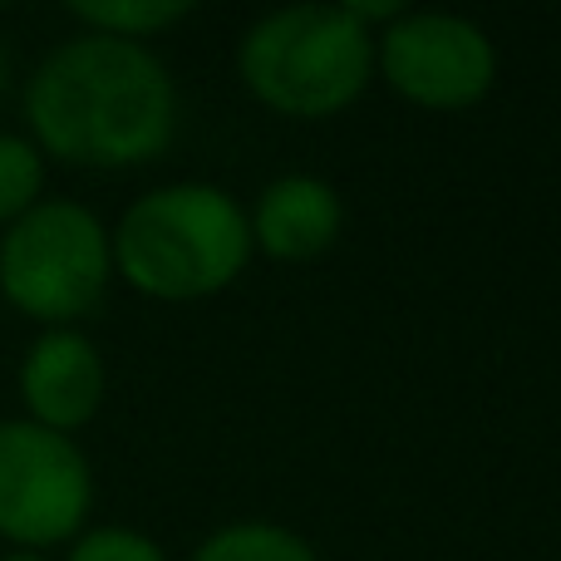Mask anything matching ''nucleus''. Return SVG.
I'll return each mask as SVG.
<instances>
[{
  "label": "nucleus",
  "mask_w": 561,
  "mask_h": 561,
  "mask_svg": "<svg viewBox=\"0 0 561 561\" xmlns=\"http://www.w3.org/2000/svg\"><path fill=\"white\" fill-rule=\"evenodd\" d=\"M0 89H5V55H0Z\"/></svg>",
  "instance_id": "nucleus-14"
},
{
  "label": "nucleus",
  "mask_w": 561,
  "mask_h": 561,
  "mask_svg": "<svg viewBox=\"0 0 561 561\" xmlns=\"http://www.w3.org/2000/svg\"><path fill=\"white\" fill-rule=\"evenodd\" d=\"M69 561H168V557L158 552V542H148L144 533H128V527H99V533L79 537Z\"/></svg>",
  "instance_id": "nucleus-12"
},
{
  "label": "nucleus",
  "mask_w": 561,
  "mask_h": 561,
  "mask_svg": "<svg viewBox=\"0 0 561 561\" xmlns=\"http://www.w3.org/2000/svg\"><path fill=\"white\" fill-rule=\"evenodd\" d=\"M94 503L89 458L69 434L30 419L0 424V537L20 552H39L75 537Z\"/></svg>",
  "instance_id": "nucleus-5"
},
{
  "label": "nucleus",
  "mask_w": 561,
  "mask_h": 561,
  "mask_svg": "<svg viewBox=\"0 0 561 561\" xmlns=\"http://www.w3.org/2000/svg\"><path fill=\"white\" fill-rule=\"evenodd\" d=\"M379 69L404 99L424 108H468L493 89V39L463 15L414 10L379 35Z\"/></svg>",
  "instance_id": "nucleus-6"
},
{
  "label": "nucleus",
  "mask_w": 561,
  "mask_h": 561,
  "mask_svg": "<svg viewBox=\"0 0 561 561\" xmlns=\"http://www.w3.org/2000/svg\"><path fill=\"white\" fill-rule=\"evenodd\" d=\"M45 187V158L30 138L0 134V227L20 222L30 207L39 203Z\"/></svg>",
  "instance_id": "nucleus-11"
},
{
  "label": "nucleus",
  "mask_w": 561,
  "mask_h": 561,
  "mask_svg": "<svg viewBox=\"0 0 561 561\" xmlns=\"http://www.w3.org/2000/svg\"><path fill=\"white\" fill-rule=\"evenodd\" d=\"M193 561H316V552L296 533H286V527L237 523V527H222L217 537H207Z\"/></svg>",
  "instance_id": "nucleus-10"
},
{
  "label": "nucleus",
  "mask_w": 561,
  "mask_h": 561,
  "mask_svg": "<svg viewBox=\"0 0 561 561\" xmlns=\"http://www.w3.org/2000/svg\"><path fill=\"white\" fill-rule=\"evenodd\" d=\"M0 561H45V557H39V552H5Z\"/></svg>",
  "instance_id": "nucleus-13"
},
{
  "label": "nucleus",
  "mask_w": 561,
  "mask_h": 561,
  "mask_svg": "<svg viewBox=\"0 0 561 561\" xmlns=\"http://www.w3.org/2000/svg\"><path fill=\"white\" fill-rule=\"evenodd\" d=\"M69 15L79 25H89L94 35H114V39H144L158 35V30L178 25L183 15H193L187 0H79L69 5Z\"/></svg>",
  "instance_id": "nucleus-9"
},
{
  "label": "nucleus",
  "mask_w": 561,
  "mask_h": 561,
  "mask_svg": "<svg viewBox=\"0 0 561 561\" xmlns=\"http://www.w3.org/2000/svg\"><path fill=\"white\" fill-rule=\"evenodd\" d=\"M35 148L75 168H134L173 144L178 94L134 39L79 35L39 59L25 84Z\"/></svg>",
  "instance_id": "nucleus-1"
},
{
  "label": "nucleus",
  "mask_w": 561,
  "mask_h": 561,
  "mask_svg": "<svg viewBox=\"0 0 561 561\" xmlns=\"http://www.w3.org/2000/svg\"><path fill=\"white\" fill-rule=\"evenodd\" d=\"M20 399L30 409V424L69 434V428L89 424L104 404V359L79 330H45L25 350Z\"/></svg>",
  "instance_id": "nucleus-7"
},
{
  "label": "nucleus",
  "mask_w": 561,
  "mask_h": 561,
  "mask_svg": "<svg viewBox=\"0 0 561 561\" xmlns=\"http://www.w3.org/2000/svg\"><path fill=\"white\" fill-rule=\"evenodd\" d=\"M375 65L369 30L345 5H290L242 39V79L290 118H325L355 104Z\"/></svg>",
  "instance_id": "nucleus-3"
},
{
  "label": "nucleus",
  "mask_w": 561,
  "mask_h": 561,
  "mask_svg": "<svg viewBox=\"0 0 561 561\" xmlns=\"http://www.w3.org/2000/svg\"><path fill=\"white\" fill-rule=\"evenodd\" d=\"M114 272L108 232L79 203H35L0 237V296L49 330L89 316Z\"/></svg>",
  "instance_id": "nucleus-4"
},
{
  "label": "nucleus",
  "mask_w": 561,
  "mask_h": 561,
  "mask_svg": "<svg viewBox=\"0 0 561 561\" xmlns=\"http://www.w3.org/2000/svg\"><path fill=\"white\" fill-rule=\"evenodd\" d=\"M340 237V197L330 183L306 173L276 178L262 193L252 217V242L276 262H306L320 256Z\"/></svg>",
  "instance_id": "nucleus-8"
},
{
  "label": "nucleus",
  "mask_w": 561,
  "mask_h": 561,
  "mask_svg": "<svg viewBox=\"0 0 561 561\" xmlns=\"http://www.w3.org/2000/svg\"><path fill=\"white\" fill-rule=\"evenodd\" d=\"M108 252L118 276L144 296L197 300L242 276L252 256V217L222 187H153L124 213Z\"/></svg>",
  "instance_id": "nucleus-2"
}]
</instances>
